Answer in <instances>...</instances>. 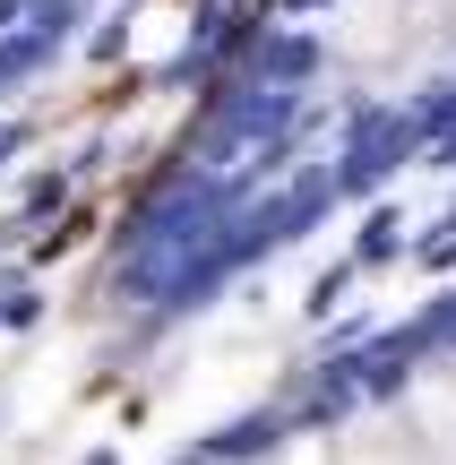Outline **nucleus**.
<instances>
[{
  "label": "nucleus",
  "instance_id": "f257e3e1",
  "mask_svg": "<svg viewBox=\"0 0 456 465\" xmlns=\"http://www.w3.org/2000/svg\"><path fill=\"white\" fill-rule=\"evenodd\" d=\"M216 465H456V302L344 362Z\"/></svg>",
  "mask_w": 456,
  "mask_h": 465
}]
</instances>
